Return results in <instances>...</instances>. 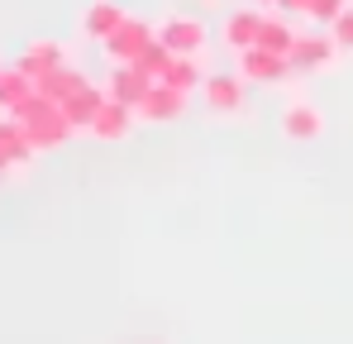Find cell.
Returning <instances> with one entry per match:
<instances>
[{
	"mask_svg": "<svg viewBox=\"0 0 353 344\" xmlns=\"http://www.w3.org/2000/svg\"><path fill=\"white\" fill-rule=\"evenodd\" d=\"M134 120H139V111L134 106H119V101H110L105 96V106H101V115L91 120V129L86 134H96V139H105V144H119L129 129H134Z\"/></svg>",
	"mask_w": 353,
	"mask_h": 344,
	"instance_id": "10",
	"label": "cell"
},
{
	"mask_svg": "<svg viewBox=\"0 0 353 344\" xmlns=\"http://www.w3.org/2000/svg\"><path fill=\"white\" fill-rule=\"evenodd\" d=\"M148 91H153V77H143L134 62H110V77H105V96H110V101L139 111V101H143Z\"/></svg>",
	"mask_w": 353,
	"mask_h": 344,
	"instance_id": "7",
	"label": "cell"
},
{
	"mask_svg": "<svg viewBox=\"0 0 353 344\" xmlns=\"http://www.w3.org/2000/svg\"><path fill=\"white\" fill-rule=\"evenodd\" d=\"M330 34H334V44H339V48H349V53H353V5L334 19V24H330Z\"/></svg>",
	"mask_w": 353,
	"mask_h": 344,
	"instance_id": "22",
	"label": "cell"
},
{
	"mask_svg": "<svg viewBox=\"0 0 353 344\" xmlns=\"http://www.w3.org/2000/svg\"><path fill=\"white\" fill-rule=\"evenodd\" d=\"M243 86H248V82H243L239 72H230V77H225V72H210V77L201 82V96H205V106H210L215 115H239L243 101H248Z\"/></svg>",
	"mask_w": 353,
	"mask_h": 344,
	"instance_id": "6",
	"label": "cell"
},
{
	"mask_svg": "<svg viewBox=\"0 0 353 344\" xmlns=\"http://www.w3.org/2000/svg\"><path fill=\"white\" fill-rule=\"evenodd\" d=\"M163 82L191 96V91H196V82H201V57H172V67L163 72Z\"/></svg>",
	"mask_w": 353,
	"mask_h": 344,
	"instance_id": "20",
	"label": "cell"
},
{
	"mask_svg": "<svg viewBox=\"0 0 353 344\" xmlns=\"http://www.w3.org/2000/svg\"><path fill=\"white\" fill-rule=\"evenodd\" d=\"M0 77H5V67H0Z\"/></svg>",
	"mask_w": 353,
	"mask_h": 344,
	"instance_id": "25",
	"label": "cell"
},
{
	"mask_svg": "<svg viewBox=\"0 0 353 344\" xmlns=\"http://www.w3.org/2000/svg\"><path fill=\"white\" fill-rule=\"evenodd\" d=\"M277 10H287V15H310V0H277Z\"/></svg>",
	"mask_w": 353,
	"mask_h": 344,
	"instance_id": "23",
	"label": "cell"
},
{
	"mask_svg": "<svg viewBox=\"0 0 353 344\" xmlns=\"http://www.w3.org/2000/svg\"><path fill=\"white\" fill-rule=\"evenodd\" d=\"M39 86H34V77L29 72H19V67H5V77H0V111H19L29 96H34Z\"/></svg>",
	"mask_w": 353,
	"mask_h": 344,
	"instance_id": "18",
	"label": "cell"
},
{
	"mask_svg": "<svg viewBox=\"0 0 353 344\" xmlns=\"http://www.w3.org/2000/svg\"><path fill=\"white\" fill-rule=\"evenodd\" d=\"M344 10H349V0H310V15H305V19H310V24H325V29H330V24H334V19L344 15Z\"/></svg>",
	"mask_w": 353,
	"mask_h": 344,
	"instance_id": "21",
	"label": "cell"
},
{
	"mask_svg": "<svg viewBox=\"0 0 353 344\" xmlns=\"http://www.w3.org/2000/svg\"><path fill=\"white\" fill-rule=\"evenodd\" d=\"M296 34L292 24L282 19V15H263V29H258V44L253 48H268V53H282V57H292V48H296Z\"/></svg>",
	"mask_w": 353,
	"mask_h": 344,
	"instance_id": "17",
	"label": "cell"
},
{
	"mask_svg": "<svg viewBox=\"0 0 353 344\" xmlns=\"http://www.w3.org/2000/svg\"><path fill=\"white\" fill-rule=\"evenodd\" d=\"M186 111V91H176L168 82H153V91L139 101V120H153V124H168Z\"/></svg>",
	"mask_w": 353,
	"mask_h": 344,
	"instance_id": "8",
	"label": "cell"
},
{
	"mask_svg": "<svg viewBox=\"0 0 353 344\" xmlns=\"http://www.w3.org/2000/svg\"><path fill=\"white\" fill-rule=\"evenodd\" d=\"M258 29H263V10H234V15H225V24H220V39L243 53V48H253L258 44Z\"/></svg>",
	"mask_w": 353,
	"mask_h": 344,
	"instance_id": "11",
	"label": "cell"
},
{
	"mask_svg": "<svg viewBox=\"0 0 353 344\" xmlns=\"http://www.w3.org/2000/svg\"><path fill=\"white\" fill-rule=\"evenodd\" d=\"M282 134L296 139V144L320 139V134H325V115H320V106H310V101H292V106L282 111Z\"/></svg>",
	"mask_w": 353,
	"mask_h": 344,
	"instance_id": "9",
	"label": "cell"
},
{
	"mask_svg": "<svg viewBox=\"0 0 353 344\" xmlns=\"http://www.w3.org/2000/svg\"><path fill=\"white\" fill-rule=\"evenodd\" d=\"M272 5H277V0H272Z\"/></svg>",
	"mask_w": 353,
	"mask_h": 344,
	"instance_id": "26",
	"label": "cell"
},
{
	"mask_svg": "<svg viewBox=\"0 0 353 344\" xmlns=\"http://www.w3.org/2000/svg\"><path fill=\"white\" fill-rule=\"evenodd\" d=\"M153 39H158V29H153L148 19L124 15V24H119V29L105 39V44H101V48H105V57H110V62H139V53H143Z\"/></svg>",
	"mask_w": 353,
	"mask_h": 344,
	"instance_id": "2",
	"label": "cell"
},
{
	"mask_svg": "<svg viewBox=\"0 0 353 344\" xmlns=\"http://www.w3.org/2000/svg\"><path fill=\"white\" fill-rule=\"evenodd\" d=\"M62 62H67L62 44H53V39H34V44L19 53V62H14V67H19V72H29V77L39 82L43 72H53V67H62Z\"/></svg>",
	"mask_w": 353,
	"mask_h": 344,
	"instance_id": "15",
	"label": "cell"
},
{
	"mask_svg": "<svg viewBox=\"0 0 353 344\" xmlns=\"http://www.w3.org/2000/svg\"><path fill=\"white\" fill-rule=\"evenodd\" d=\"M10 115L24 124V134H29V144H34L39 153H53V149H62V144L77 134V129H72V120L62 115L58 101H48V96H39V91H34L19 111H10Z\"/></svg>",
	"mask_w": 353,
	"mask_h": 344,
	"instance_id": "1",
	"label": "cell"
},
{
	"mask_svg": "<svg viewBox=\"0 0 353 344\" xmlns=\"http://www.w3.org/2000/svg\"><path fill=\"white\" fill-rule=\"evenodd\" d=\"M158 39L172 48L176 57H201V48H205V24L196 19V15H168L163 24H158Z\"/></svg>",
	"mask_w": 353,
	"mask_h": 344,
	"instance_id": "4",
	"label": "cell"
},
{
	"mask_svg": "<svg viewBox=\"0 0 353 344\" xmlns=\"http://www.w3.org/2000/svg\"><path fill=\"white\" fill-rule=\"evenodd\" d=\"M334 57H339L334 34H301L296 48H292V67L301 72V77H315V72H330Z\"/></svg>",
	"mask_w": 353,
	"mask_h": 344,
	"instance_id": "5",
	"label": "cell"
},
{
	"mask_svg": "<svg viewBox=\"0 0 353 344\" xmlns=\"http://www.w3.org/2000/svg\"><path fill=\"white\" fill-rule=\"evenodd\" d=\"M172 57H176V53L168 48V44H163V39H153V44H148V48L139 53V62H134V67H139L143 77H153V82H163V72L172 67Z\"/></svg>",
	"mask_w": 353,
	"mask_h": 344,
	"instance_id": "19",
	"label": "cell"
},
{
	"mask_svg": "<svg viewBox=\"0 0 353 344\" xmlns=\"http://www.w3.org/2000/svg\"><path fill=\"white\" fill-rule=\"evenodd\" d=\"M101 106H105V86L86 82L77 96H67V101H62V115L72 120V129H91V120L101 115Z\"/></svg>",
	"mask_w": 353,
	"mask_h": 344,
	"instance_id": "13",
	"label": "cell"
},
{
	"mask_svg": "<svg viewBox=\"0 0 353 344\" xmlns=\"http://www.w3.org/2000/svg\"><path fill=\"white\" fill-rule=\"evenodd\" d=\"M119 24H124L119 0H91V10L81 15V34H86V39H96V44H105Z\"/></svg>",
	"mask_w": 353,
	"mask_h": 344,
	"instance_id": "12",
	"label": "cell"
},
{
	"mask_svg": "<svg viewBox=\"0 0 353 344\" xmlns=\"http://www.w3.org/2000/svg\"><path fill=\"white\" fill-rule=\"evenodd\" d=\"M292 57L268 53V48H243L239 53V77L243 82H258V86H277V82H292Z\"/></svg>",
	"mask_w": 353,
	"mask_h": 344,
	"instance_id": "3",
	"label": "cell"
},
{
	"mask_svg": "<svg viewBox=\"0 0 353 344\" xmlns=\"http://www.w3.org/2000/svg\"><path fill=\"white\" fill-rule=\"evenodd\" d=\"M0 153L10 158V168H14V172H24L29 163H34V153H39V149L29 144V134H24V124H19L14 115H10V120H0Z\"/></svg>",
	"mask_w": 353,
	"mask_h": 344,
	"instance_id": "14",
	"label": "cell"
},
{
	"mask_svg": "<svg viewBox=\"0 0 353 344\" xmlns=\"http://www.w3.org/2000/svg\"><path fill=\"white\" fill-rule=\"evenodd\" d=\"M5 177H14V168H10V158L0 153V182H5Z\"/></svg>",
	"mask_w": 353,
	"mask_h": 344,
	"instance_id": "24",
	"label": "cell"
},
{
	"mask_svg": "<svg viewBox=\"0 0 353 344\" xmlns=\"http://www.w3.org/2000/svg\"><path fill=\"white\" fill-rule=\"evenodd\" d=\"M34 86H39V96H48V101H58V106H62L67 96H77V91L86 86V77H81L77 67H67V62H62V67H53V72H43Z\"/></svg>",
	"mask_w": 353,
	"mask_h": 344,
	"instance_id": "16",
	"label": "cell"
}]
</instances>
